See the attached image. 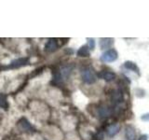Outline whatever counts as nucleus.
<instances>
[{"mask_svg":"<svg viewBox=\"0 0 149 140\" xmlns=\"http://www.w3.org/2000/svg\"><path fill=\"white\" fill-rule=\"evenodd\" d=\"M118 58V52L116 51V49L111 48L107 50H104L102 54L101 55V61L104 63H112L115 62V61Z\"/></svg>","mask_w":149,"mask_h":140,"instance_id":"f257e3e1","label":"nucleus"},{"mask_svg":"<svg viewBox=\"0 0 149 140\" xmlns=\"http://www.w3.org/2000/svg\"><path fill=\"white\" fill-rule=\"evenodd\" d=\"M82 80L86 84H93L96 82V76L91 67H85L81 71Z\"/></svg>","mask_w":149,"mask_h":140,"instance_id":"f03ea898","label":"nucleus"},{"mask_svg":"<svg viewBox=\"0 0 149 140\" xmlns=\"http://www.w3.org/2000/svg\"><path fill=\"white\" fill-rule=\"evenodd\" d=\"M124 135L126 140H136L137 138V133H136V129H135L132 125H126L125 127V132Z\"/></svg>","mask_w":149,"mask_h":140,"instance_id":"7ed1b4c3","label":"nucleus"},{"mask_svg":"<svg viewBox=\"0 0 149 140\" xmlns=\"http://www.w3.org/2000/svg\"><path fill=\"white\" fill-rule=\"evenodd\" d=\"M114 43L115 39L112 38V37H102L99 39V47L101 50H109L114 45Z\"/></svg>","mask_w":149,"mask_h":140,"instance_id":"20e7f679","label":"nucleus"},{"mask_svg":"<svg viewBox=\"0 0 149 140\" xmlns=\"http://www.w3.org/2000/svg\"><path fill=\"white\" fill-rule=\"evenodd\" d=\"M19 124V127L21 128V130H22L23 132H28V133H34L35 132V129L34 127L31 125V123L28 121L25 118H22L21 119V120L18 123Z\"/></svg>","mask_w":149,"mask_h":140,"instance_id":"39448f33","label":"nucleus"},{"mask_svg":"<svg viewBox=\"0 0 149 140\" xmlns=\"http://www.w3.org/2000/svg\"><path fill=\"white\" fill-rule=\"evenodd\" d=\"M120 125L118 123H112L106 128V134L109 137H114L119 133Z\"/></svg>","mask_w":149,"mask_h":140,"instance_id":"423d86ee","label":"nucleus"},{"mask_svg":"<svg viewBox=\"0 0 149 140\" xmlns=\"http://www.w3.org/2000/svg\"><path fill=\"white\" fill-rule=\"evenodd\" d=\"M98 77L104 79L106 82H111L116 78V74L109 70H104L100 74H98Z\"/></svg>","mask_w":149,"mask_h":140,"instance_id":"0eeeda50","label":"nucleus"},{"mask_svg":"<svg viewBox=\"0 0 149 140\" xmlns=\"http://www.w3.org/2000/svg\"><path fill=\"white\" fill-rule=\"evenodd\" d=\"M123 66L128 69V70H130V71H132L134 73H136L138 76H141V72H140V68L138 67V65L135 64L132 61H126L124 63Z\"/></svg>","mask_w":149,"mask_h":140,"instance_id":"6e6552de","label":"nucleus"},{"mask_svg":"<svg viewBox=\"0 0 149 140\" xmlns=\"http://www.w3.org/2000/svg\"><path fill=\"white\" fill-rule=\"evenodd\" d=\"M58 43L56 39L54 38H50L49 39V41L46 43V46H45V50L47 52H53V51L57 50L58 49Z\"/></svg>","mask_w":149,"mask_h":140,"instance_id":"1a4fd4ad","label":"nucleus"},{"mask_svg":"<svg viewBox=\"0 0 149 140\" xmlns=\"http://www.w3.org/2000/svg\"><path fill=\"white\" fill-rule=\"evenodd\" d=\"M91 54V50L88 48V45H83L79 48L77 51V55L78 57H82V58H86L88 57Z\"/></svg>","mask_w":149,"mask_h":140,"instance_id":"9d476101","label":"nucleus"},{"mask_svg":"<svg viewBox=\"0 0 149 140\" xmlns=\"http://www.w3.org/2000/svg\"><path fill=\"white\" fill-rule=\"evenodd\" d=\"M28 62V58H20V59H17L8 65L9 68H18V67H21L22 65L26 64Z\"/></svg>","mask_w":149,"mask_h":140,"instance_id":"9b49d317","label":"nucleus"},{"mask_svg":"<svg viewBox=\"0 0 149 140\" xmlns=\"http://www.w3.org/2000/svg\"><path fill=\"white\" fill-rule=\"evenodd\" d=\"M112 102L115 103V104H119L123 101V94H122V92L120 90H118V91H115L114 93L112 94Z\"/></svg>","mask_w":149,"mask_h":140,"instance_id":"f8f14e48","label":"nucleus"},{"mask_svg":"<svg viewBox=\"0 0 149 140\" xmlns=\"http://www.w3.org/2000/svg\"><path fill=\"white\" fill-rule=\"evenodd\" d=\"M98 111H99V115L102 117V118H106V117L110 116V114H111L110 108L106 106H101L99 107V109H98Z\"/></svg>","mask_w":149,"mask_h":140,"instance_id":"ddd939ff","label":"nucleus"},{"mask_svg":"<svg viewBox=\"0 0 149 140\" xmlns=\"http://www.w3.org/2000/svg\"><path fill=\"white\" fill-rule=\"evenodd\" d=\"M0 107L3 109H8V103L6 99V97L2 94H0Z\"/></svg>","mask_w":149,"mask_h":140,"instance_id":"4468645a","label":"nucleus"},{"mask_svg":"<svg viewBox=\"0 0 149 140\" xmlns=\"http://www.w3.org/2000/svg\"><path fill=\"white\" fill-rule=\"evenodd\" d=\"M134 92H135V96L138 98H143L146 96V91L142 88H136L134 90Z\"/></svg>","mask_w":149,"mask_h":140,"instance_id":"2eb2a0df","label":"nucleus"},{"mask_svg":"<svg viewBox=\"0 0 149 140\" xmlns=\"http://www.w3.org/2000/svg\"><path fill=\"white\" fill-rule=\"evenodd\" d=\"M87 40H88V48H90V50H93L95 49V39L88 37Z\"/></svg>","mask_w":149,"mask_h":140,"instance_id":"dca6fc26","label":"nucleus"},{"mask_svg":"<svg viewBox=\"0 0 149 140\" xmlns=\"http://www.w3.org/2000/svg\"><path fill=\"white\" fill-rule=\"evenodd\" d=\"M71 70H72V67H69V66L63 67L62 69V74L64 77H68V75H70V73H71Z\"/></svg>","mask_w":149,"mask_h":140,"instance_id":"f3484780","label":"nucleus"},{"mask_svg":"<svg viewBox=\"0 0 149 140\" xmlns=\"http://www.w3.org/2000/svg\"><path fill=\"white\" fill-rule=\"evenodd\" d=\"M104 133L102 132H97L94 136H93V140H104Z\"/></svg>","mask_w":149,"mask_h":140,"instance_id":"a211bd4d","label":"nucleus"},{"mask_svg":"<svg viewBox=\"0 0 149 140\" xmlns=\"http://www.w3.org/2000/svg\"><path fill=\"white\" fill-rule=\"evenodd\" d=\"M141 120L143 121H149V113H146L141 116Z\"/></svg>","mask_w":149,"mask_h":140,"instance_id":"6ab92c4d","label":"nucleus"},{"mask_svg":"<svg viewBox=\"0 0 149 140\" xmlns=\"http://www.w3.org/2000/svg\"><path fill=\"white\" fill-rule=\"evenodd\" d=\"M138 140H148V134H143L140 135V137L138 138Z\"/></svg>","mask_w":149,"mask_h":140,"instance_id":"aec40b11","label":"nucleus"}]
</instances>
